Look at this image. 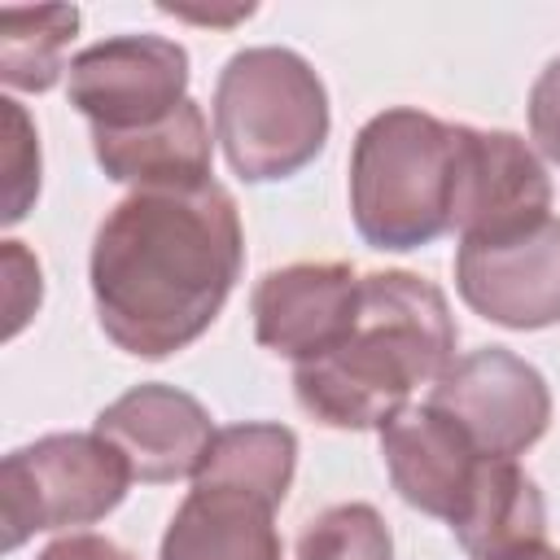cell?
Listing matches in <instances>:
<instances>
[{"label": "cell", "mask_w": 560, "mask_h": 560, "mask_svg": "<svg viewBox=\"0 0 560 560\" xmlns=\"http://www.w3.org/2000/svg\"><path fill=\"white\" fill-rule=\"evenodd\" d=\"M241 267V214L219 179L184 192L136 188L92 236L96 324L122 354L166 359L219 319Z\"/></svg>", "instance_id": "6da1fadb"}, {"label": "cell", "mask_w": 560, "mask_h": 560, "mask_svg": "<svg viewBox=\"0 0 560 560\" xmlns=\"http://www.w3.org/2000/svg\"><path fill=\"white\" fill-rule=\"evenodd\" d=\"M455 341L451 302L433 280L372 271L359 280V306L341 341L293 363L298 407L328 429H381L455 363Z\"/></svg>", "instance_id": "7a4b0ae2"}, {"label": "cell", "mask_w": 560, "mask_h": 560, "mask_svg": "<svg viewBox=\"0 0 560 560\" xmlns=\"http://www.w3.org/2000/svg\"><path fill=\"white\" fill-rule=\"evenodd\" d=\"M464 144V122H442L411 105L372 114L350 149L354 232L385 254H407L455 232Z\"/></svg>", "instance_id": "3957f363"}, {"label": "cell", "mask_w": 560, "mask_h": 560, "mask_svg": "<svg viewBox=\"0 0 560 560\" xmlns=\"http://www.w3.org/2000/svg\"><path fill=\"white\" fill-rule=\"evenodd\" d=\"M328 88L315 66L280 44H254L223 61L214 79V140L249 184L289 179L328 140Z\"/></svg>", "instance_id": "277c9868"}, {"label": "cell", "mask_w": 560, "mask_h": 560, "mask_svg": "<svg viewBox=\"0 0 560 560\" xmlns=\"http://www.w3.org/2000/svg\"><path fill=\"white\" fill-rule=\"evenodd\" d=\"M131 468L101 433H48L18 446L0 464L4 551H18L31 534L92 525L109 516L131 486Z\"/></svg>", "instance_id": "5b68a950"}, {"label": "cell", "mask_w": 560, "mask_h": 560, "mask_svg": "<svg viewBox=\"0 0 560 560\" xmlns=\"http://www.w3.org/2000/svg\"><path fill=\"white\" fill-rule=\"evenodd\" d=\"M66 96L92 136L153 127L188 101V48L166 35H109L70 57Z\"/></svg>", "instance_id": "8992f818"}, {"label": "cell", "mask_w": 560, "mask_h": 560, "mask_svg": "<svg viewBox=\"0 0 560 560\" xmlns=\"http://www.w3.org/2000/svg\"><path fill=\"white\" fill-rule=\"evenodd\" d=\"M429 407L451 416L464 438L494 459L525 455L551 424V389L542 372L508 346L459 354L429 385Z\"/></svg>", "instance_id": "52a82bcc"}, {"label": "cell", "mask_w": 560, "mask_h": 560, "mask_svg": "<svg viewBox=\"0 0 560 560\" xmlns=\"http://www.w3.org/2000/svg\"><path fill=\"white\" fill-rule=\"evenodd\" d=\"M455 289L468 311L499 328L538 332L560 324V219L547 214L503 236H464Z\"/></svg>", "instance_id": "ba28073f"}, {"label": "cell", "mask_w": 560, "mask_h": 560, "mask_svg": "<svg viewBox=\"0 0 560 560\" xmlns=\"http://www.w3.org/2000/svg\"><path fill=\"white\" fill-rule=\"evenodd\" d=\"M92 433L118 446L136 481L171 486V481L197 477L219 429L192 394L162 381H144L118 394L109 407H101Z\"/></svg>", "instance_id": "9c48e42d"}, {"label": "cell", "mask_w": 560, "mask_h": 560, "mask_svg": "<svg viewBox=\"0 0 560 560\" xmlns=\"http://www.w3.org/2000/svg\"><path fill=\"white\" fill-rule=\"evenodd\" d=\"M359 280L350 262H289L267 271L249 298L258 346L293 363L324 354L354 319Z\"/></svg>", "instance_id": "30bf717a"}, {"label": "cell", "mask_w": 560, "mask_h": 560, "mask_svg": "<svg viewBox=\"0 0 560 560\" xmlns=\"http://www.w3.org/2000/svg\"><path fill=\"white\" fill-rule=\"evenodd\" d=\"M381 459L407 508L451 525L468 503L481 464L494 455H481L451 416L420 402L381 424Z\"/></svg>", "instance_id": "8fae6325"}, {"label": "cell", "mask_w": 560, "mask_h": 560, "mask_svg": "<svg viewBox=\"0 0 560 560\" xmlns=\"http://www.w3.org/2000/svg\"><path fill=\"white\" fill-rule=\"evenodd\" d=\"M551 214V179L542 158L516 131H477L468 127L464 144V188L455 232L464 236H503Z\"/></svg>", "instance_id": "7c38bea8"}, {"label": "cell", "mask_w": 560, "mask_h": 560, "mask_svg": "<svg viewBox=\"0 0 560 560\" xmlns=\"http://www.w3.org/2000/svg\"><path fill=\"white\" fill-rule=\"evenodd\" d=\"M158 560H284L276 503L236 486L192 481L162 534Z\"/></svg>", "instance_id": "4fadbf2b"}, {"label": "cell", "mask_w": 560, "mask_h": 560, "mask_svg": "<svg viewBox=\"0 0 560 560\" xmlns=\"http://www.w3.org/2000/svg\"><path fill=\"white\" fill-rule=\"evenodd\" d=\"M92 153L96 166L114 179V184H131L136 188H201L210 184V122L201 114V105L188 96L171 118L127 131V136H92Z\"/></svg>", "instance_id": "5bb4252c"}, {"label": "cell", "mask_w": 560, "mask_h": 560, "mask_svg": "<svg viewBox=\"0 0 560 560\" xmlns=\"http://www.w3.org/2000/svg\"><path fill=\"white\" fill-rule=\"evenodd\" d=\"M468 560H516L547 542V503L516 459H486L459 516L451 521Z\"/></svg>", "instance_id": "9a60e30c"}, {"label": "cell", "mask_w": 560, "mask_h": 560, "mask_svg": "<svg viewBox=\"0 0 560 560\" xmlns=\"http://www.w3.org/2000/svg\"><path fill=\"white\" fill-rule=\"evenodd\" d=\"M293 468H298V433L289 424L245 420V424H228L214 433L192 481L236 486L280 508L293 486Z\"/></svg>", "instance_id": "2e32d148"}, {"label": "cell", "mask_w": 560, "mask_h": 560, "mask_svg": "<svg viewBox=\"0 0 560 560\" xmlns=\"http://www.w3.org/2000/svg\"><path fill=\"white\" fill-rule=\"evenodd\" d=\"M79 31L74 4L44 9H0V79L13 92H48L57 88L66 66V44Z\"/></svg>", "instance_id": "e0dca14e"}, {"label": "cell", "mask_w": 560, "mask_h": 560, "mask_svg": "<svg viewBox=\"0 0 560 560\" xmlns=\"http://www.w3.org/2000/svg\"><path fill=\"white\" fill-rule=\"evenodd\" d=\"M298 560H394V538L372 503H332L302 525Z\"/></svg>", "instance_id": "ac0fdd59"}, {"label": "cell", "mask_w": 560, "mask_h": 560, "mask_svg": "<svg viewBox=\"0 0 560 560\" xmlns=\"http://www.w3.org/2000/svg\"><path fill=\"white\" fill-rule=\"evenodd\" d=\"M0 114H4V210L0 219L18 223L39 197V136L13 96L0 101Z\"/></svg>", "instance_id": "d6986e66"}, {"label": "cell", "mask_w": 560, "mask_h": 560, "mask_svg": "<svg viewBox=\"0 0 560 560\" xmlns=\"http://www.w3.org/2000/svg\"><path fill=\"white\" fill-rule=\"evenodd\" d=\"M0 262H4V311H9L4 337H18V332L26 328V319L39 311L44 276H39L35 254H31L22 241H4V245H0Z\"/></svg>", "instance_id": "ffe728a7"}, {"label": "cell", "mask_w": 560, "mask_h": 560, "mask_svg": "<svg viewBox=\"0 0 560 560\" xmlns=\"http://www.w3.org/2000/svg\"><path fill=\"white\" fill-rule=\"evenodd\" d=\"M529 136L538 153L560 166V57H551L529 88Z\"/></svg>", "instance_id": "44dd1931"}, {"label": "cell", "mask_w": 560, "mask_h": 560, "mask_svg": "<svg viewBox=\"0 0 560 560\" xmlns=\"http://www.w3.org/2000/svg\"><path fill=\"white\" fill-rule=\"evenodd\" d=\"M35 560H136V556L105 534H61Z\"/></svg>", "instance_id": "7402d4cb"}, {"label": "cell", "mask_w": 560, "mask_h": 560, "mask_svg": "<svg viewBox=\"0 0 560 560\" xmlns=\"http://www.w3.org/2000/svg\"><path fill=\"white\" fill-rule=\"evenodd\" d=\"M162 13H175V18H188V22H236V18H249L254 4H236L232 13H206V9H184V4H162Z\"/></svg>", "instance_id": "603a6c76"}, {"label": "cell", "mask_w": 560, "mask_h": 560, "mask_svg": "<svg viewBox=\"0 0 560 560\" xmlns=\"http://www.w3.org/2000/svg\"><path fill=\"white\" fill-rule=\"evenodd\" d=\"M516 560H560V551L542 542V547H534V551H525V556H516Z\"/></svg>", "instance_id": "cb8c5ba5"}]
</instances>
